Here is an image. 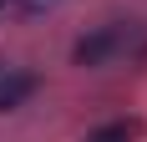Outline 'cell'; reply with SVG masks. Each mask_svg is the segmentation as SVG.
<instances>
[{
  "mask_svg": "<svg viewBox=\"0 0 147 142\" xmlns=\"http://www.w3.org/2000/svg\"><path fill=\"white\" fill-rule=\"evenodd\" d=\"M127 46H132V26H127V20H107V26H96L91 36H81V41L71 46V61L76 66H107V61H117Z\"/></svg>",
  "mask_w": 147,
  "mask_h": 142,
  "instance_id": "obj_1",
  "label": "cell"
},
{
  "mask_svg": "<svg viewBox=\"0 0 147 142\" xmlns=\"http://www.w3.org/2000/svg\"><path fill=\"white\" fill-rule=\"evenodd\" d=\"M36 86H41L36 71H0V112H15L20 101H30Z\"/></svg>",
  "mask_w": 147,
  "mask_h": 142,
  "instance_id": "obj_2",
  "label": "cell"
},
{
  "mask_svg": "<svg viewBox=\"0 0 147 142\" xmlns=\"http://www.w3.org/2000/svg\"><path fill=\"white\" fill-rule=\"evenodd\" d=\"M137 132H142V127L127 117V122H107V127H96L86 142H137Z\"/></svg>",
  "mask_w": 147,
  "mask_h": 142,
  "instance_id": "obj_3",
  "label": "cell"
},
{
  "mask_svg": "<svg viewBox=\"0 0 147 142\" xmlns=\"http://www.w3.org/2000/svg\"><path fill=\"white\" fill-rule=\"evenodd\" d=\"M5 5H10V0H0V10H5Z\"/></svg>",
  "mask_w": 147,
  "mask_h": 142,
  "instance_id": "obj_4",
  "label": "cell"
}]
</instances>
